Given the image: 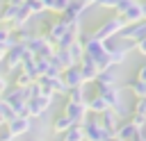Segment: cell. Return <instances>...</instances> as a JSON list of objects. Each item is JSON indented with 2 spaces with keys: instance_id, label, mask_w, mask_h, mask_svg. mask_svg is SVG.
Here are the masks:
<instances>
[{
  "instance_id": "3957f363",
  "label": "cell",
  "mask_w": 146,
  "mask_h": 141,
  "mask_svg": "<svg viewBox=\"0 0 146 141\" xmlns=\"http://www.w3.org/2000/svg\"><path fill=\"white\" fill-rule=\"evenodd\" d=\"M82 130H84V141H107L112 139V134L98 123V116H87L82 121Z\"/></svg>"
},
{
  "instance_id": "8992f818",
  "label": "cell",
  "mask_w": 146,
  "mask_h": 141,
  "mask_svg": "<svg viewBox=\"0 0 146 141\" xmlns=\"http://www.w3.org/2000/svg\"><path fill=\"white\" fill-rule=\"evenodd\" d=\"M62 114H66L75 125H82V121L89 116V109H87V102L84 105H80V102H68L66 100V105H64V111Z\"/></svg>"
},
{
  "instance_id": "e0dca14e",
  "label": "cell",
  "mask_w": 146,
  "mask_h": 141,
  "mask_svg": "<svg viewBox=\"0 0 146 141\" xmlns=\"http://www.w3.org/2000/svg\"><path fill=\"white\" fill-rule=\"evenodd\" d=\"M94 84H96V89H110V86H116V75H114V70H112V68L100 70Z\"/></svg>"
},
{
  "instance_id": "f1b7e54d",
  "label": "cell",
  "mask_w": 146,
  "mask_h": 141,
  "mask_svg": "<svg viewBox=\"0 0 146 141\" xmlns=\"http://www.w3.org/2000/svg\"><path fill=\"white\" fill-rule=\"evenodd\" d=\"M132 114H137V116L146 118V98H141V100H137V102H135V109H132Z\"/></svg>"
},
{
  "instance_id": "4fadbf2b",
  "label": "cell",
  "mask_w": 146,
  "mask_h": 141,
  "mask_svg": "<svg viewBox=\"0 0 146 141\" xmlns=\"http://www.w3.org/2000/svg\"><path fill=\"white\" fill-rule=\"evenodd\" d=\"M7 130H9L14 136H21V134H25V132L32 130V121H30L27 116H16L14 121L7 123Z\"/></svg>"
},
{
  "instance_id": "603a6c76",
  "label": "cell",
  "mask_w": 146,
  "mask_h": 141,
  "mask_svg": "<svg viewBox=\"0 0 146 141\" xmlns=\"http://www.w3.org/2000/svg\"><path fill=\"white\" fill-rule=\"evenodd\" d=\"M128 89H130V93H132L137 100L146 98V82H139V80H130V82H128Z\"/></svg>"
},
{
  "instance_id": "277c9868",
  "label": "cell",
  "mask_w": 146,
  "mask_h": 141,
  "mask_svg": "<svg viewBox=\"0 0 146 141\" xmlns=\"http://www.w3.org/2000/svg\"><path fill=\"white\" fill-rule=\"evenodd\" d=\"M27 52H30V50H27L25 43H18V45L9 48V50L5 52V64H7V68H9V70H21Z\"/></svg>"
},
{
  "instance_id": "83f0119b",
  "label": "cell",
  "mask_w": 146,
  "mask_h": 141,
  "mask_svg": "<svg viewBox=\"0 0 146 141\" xmlns=\"http://www.w3.org/2000/svg\"><path fill=\"white\" fill-rule=\"evenodd\" d=\"M25 5H27V9L32 11V16H34V14H43V11H46V7H43V2H41V0H27Z\"/></svg>"
},
{
  "instance_id": "8fae6325",
  "label": "cell",
  "mask_w": 146,
  "mask_h": 141,
  "mask_svg": "<svg viewBox=\"0 0 146 141\" xmlns=\"http://www.w3.org/2000/svg\"><path fill=\"white\" fill-rule=\"evenodd\" d=\"M62 82L66 84V89H75V86H84L82 82V73H80V66H71L66 70H62Z\"/></svg>"
},
{
  "instance_id": "4dcf8cb0",
  "label": "cell",
  "mask_w": 146,
  "mask_h": 141,
  "mask_svg": "<svg viewBox=\"0 0 146 141\" xmlns=\"http://www.w3.org/2000/svg\"><path fill=\"white\" fill-rule=\"evenodd\" d=\"M135 80H139V82H146V61L137 68V75H135Z\"/></svg>"
},
{
  "instance_id": "f35d334b",
  "label": "cell",
  "mask_w": 146,
  "mask_h": 141,
  "mask_svg": "<svg viewBox=\"0 0 146 141\" xmlns=\"http://www.w3.org/2000/svg\"><path fill=\"white\" fill-rule=\"evenodd\" d=\"M21 2H23V5H25V2H27V0H21Z\"/></svg>"
},
{
  "instance_id": "484cf974",
  "label": "cell",
  "mask_w": 146,
  "mask_h": 141,
  "mask_svg": "<svg viewBox=\"0 0 146 141\" xmlns=\"http://www.w3.org/2000/svg\"><path fill=\"white\" fill-rule=\"evenodd\" d=\"M135 2H137V0H119V5L114 7V16H123V14H125Z\"/></svg>"
},
{
  "instance_id": "e575fe53",
  "label": "cell",
  "mask_w": 146,
  "mask_h": 141,
  "mask_svg": "<svg viewBox=\"0 0 146 141\" xmlns=\"http://www.w3.org/2000/svg\"><path fill=\"white\" fill-rule=\"evenodd\" d=\"M7 125V118H5V111H2V102H0V127Z\"/></svg>"
},
{
  "instance_id": "1f68e13d",
  "label": "cell",
  "mask_w": 146,
  "mask_h": 141,
  "mask_svg": "<svg viewBox=\"0 0 146 141\" xmlns=\"http://www.w3.org/2000/svg\"><path fill=\"white\" fill-rule=\"evenodd\" d=\"M119 5V0H98V7H103V9H114Z\"/></svg>"
},
{
  "instance_id": "5bb4252c",
  "label": "cell",
  "mask_w": 146,
  "mask_h": 141,
  "mask_svg": "<svg viewBox=\"0 0 146 141\" xmlns=\"http://www.w3.org/2000/svg\"><path fill=\"white\" fill-rule=\"evenodd\" d=\"M80 66V73H82V82L87 84V82H96V77H98V68H96V64L89 59V57H82V61L78 64Z\"/></svg>"
},
{
  "instance_id": "74e56055",
  "label": "cell",
  "mask_w": 146,
  "mask_h": 141,
  "mask_svg": "<svg viewBox=\"0 0 146 141\" xmlns=\"http://www.w3.org/2000/svg\"><path fill=\"white\" fill-rule=\"evenodd\" d=\"M2 61H5V52H0V64H2Z\"/></svg>"
},
{
  "instance_id": "ffe728a7",
  "label": "cell",
  "mask_w": 146,
  "mask_h": 141,
  "mask_svg": "<svg viewBox=\"0 0 146 141\" xmlns=\"http://www.w3.org/2000/svg\"><path fill=\"white\" fill-rule=\"evenodd\" d=\"M30 18H32V11L27 9V5H23V7L18 9V14L14 16V20H11V25H9V27H11V30H18V27H25Z\"/></svg>"
},
{
  "instance_id": "5b68a950",
  "label": "cell",
  "mask_w": 146,
  "mask_h": 141,
  "mask_svg": "<svg viewBox=\"0 0 146 141\" xmlns=\"http://www.w3.org/2000/svg\"><path fill=\"white\" fill-rule=\"evenodd\" d=\"M68 25H71V23H68L64 16H59L57 20H50V23L46 25V32H43V36H46V39H48L52 45H57V41H59V39L66 34Z\"/></svg>"
},
{
  "instance_id": "d6a6232c",
  "label": "cell",
  "mask_w": 146,
  "mask_h": 141,
  "mask_svg": "<svg viewBox=\"0 0 146 141\" xmlns=\"http://www.w3.org/2000/svg\"><path fill=\"white\" fill-rule=\"evenodd\" d=\"M135 48H137V52H139V55H144V57H146V39L137 41V43H135Z\"/></svg>"
},
{
  "instance_id": "9a60e30c",
  "label": "cell",
  "mask_w": 146,
  "mask_h": 141,
  "mask_svg": "<svg viewBox=\"0 0 146 141\" xmlns=\"http://www.w3.org/2000/svg\"><path fill=\"white\" fill-rule=\"evenodd\" d=\"M21 7H23L21 0H5V7L0 9V23H11Z\"/></svg>"
},
{
  "instance_id": "d6986e66",
  "label": "cell",
  "mask_w": 146,
  "mask_h": 141,
  "mask_svg": "<svg viewBox=\"0 0 146 141\" xmlns=\"http://www.w3.org/2000/svg\"><path fill=\"white\" fill-rule=\"evenodd\" d=\"M121 18L125 20V25L141 23V20H144V16H141V5H139V0H137V2H135V5H132V7H130V9H128V11L121 16Z\"/></svg>"
},
{
  "instance_id": "7c38bea8",
  "label": "cell",
  "mask_w": 146,
  "mask_h": 141,
  "mask_svg": "<svg viewBox=\"0 0 146 141\" xmlns=\"http://www.w3.org/2000/svg\"><path fill=\"white\" fill-rule=\"evenodd\" d=\"M98 123L114 136L116 134V130H119V114L114 111V109H107V111H103L100 116H98Z\"/></svg>"
},
{
  "instance_id": "d4e9b609",
  "label": "cell",
  "mask_w": 146,
  "mask_h": 141,
  "mask_svg": "<svg viewBox=\"0 0 146 141\" xmlns=\"http://www.w3.org/2000/svg\"><path fill=\"white\" fill-rule=\"evenodd\" d=\"M68 55H71V59H73L75 64H80V61H82V57H84V48H82V43H80V41H75V43L68 48Z\"/></svg>"
},
{
  "instance_id": "52a82bcc",
  "label": "cell",
  "mask_w": 146,
  "mask_h": 141,
  "mask_svg": "<svg viewBox=\"0 0 146 141\" xmlns=\"http://www.w3.org/2000/svg\"><path fill=\"white\" fill-rule=\"evenodd\" d=\"M89 7H87V2L84 0H71L68 2V7H66V11L62 14L68 23H82V14L87 11Z\"/></svg>"
},
{
  "instance_id": "d590c367",
  "label": "cell",
  "mask_w": 146,
  "mask_h": 141,
  "mask_svg": "<svg viewBox=\"0 0 146 141\" xmlns=\"http://www.w3.org/2000/svg\"><path fill=\"white\" fill-rule=\"evenodd\" d=\"M139 5H141V16H144V20H146V0H141Z\"/></svg>"
},
{
  "instance_id": "f546056e",
  "label": "cell",
  "mask_w": 146,
  "mask_h": 141,
  "mask_svg": "<svg viewBox=\"0 0 146 141\" xmlns=\"http://www.w3.org/2000/svg\"><path fill=\"white\" fill-rule=\"evenodd\" d=\"M130 123L137 127V130H144V125H146V118H141V116H137V114H132L130 116Z\"/></svg>"
},
{
  "instance_id": "836d02e7",
  "label": "cell",
  "mask_w": 146,
  "mask_h": 141,
  "mask_svg": "<svg viewBox=\"0 0 146 141\" xmlns=\"http://www.w3.org/2000/svg\"><path fill=\"white\" fill-rule=\"evenodd\" d=\"M14 139H16V136H14L9 130H2V132H0V141H14Z\"/></svg>"
},
{
  "instance_id": "8d00e7d4",
  "label": "cell",
  "mask_w": 146,
  "mask_h": 141,
  "mask_svg": "<svg viewBox=\"0 0 146 141\" xmlns=\"http://www.w3.org/2000/svg\"><path fill=\"white\" fill-rule=\"evenodd\" d=\"M87 2V7H91V5H98V0H84Z\"/></svg>"
},
{
  "instance_id": "ac0fdd59",
  "label": "cell",
  "mask_w": 146,
  "mask_h": 141,
  "mask_svg": "<svg viewBox=\"0 0 146 141\" xmlns=\"http://www.w3.org/2000/svg\"><path fill=\"white\" fill-rule=\"evenodd\" d=\"M87 109H89V114H94V116H100L103 111H107L110 107H107V102L96 93V96H91V98H87Z\"/></svg>"
},
{
  "instance_id": "30bf717a",
  "label": "cell",
  "mask_w": 146,
  "mask_h": 141,
  "mask_svg": "<svg viewBox=\"0 0 146 141\" xmlns=\"http://www.w3.org/2000/svg\"><path fill=\"white\" fill-rule=\"evenodd\" d=\"M123 41H141V39H146V20H141V23H135V25H128L121 34H119Z\"/></svg>"
},
{
  "instance_id": "7a4b0ae2",
  "label": "cell",
  "mask_w": 146,
  "mask_h": 141,
  "mask_svg": "<svg viewBox=\"0 0 146 141\" xmlns=\"http://www.w3.org/2000/svg\"><path fill=\"white\" fill-rule=\"evenodd\" d=\"M25 45H27V50L34 55V57H39V59H50L52 55H55V45L43 36V34H32L27 41H25Z\"/></svg>"
},
{
  "instance_id": "7402d4cb",
  "label": "cell",
  "mask_w": 146,
  "mask_h": 141,
  "mask_svg": "<svg viewBox=\"0 0 146 141\" xmlns=\"http://www.w3.org/2000/svg\"><path fill=\"white\" fill-rule=\"evenodd\" d=\"M59 141H84V130H82V125L68 127V130L59 136Z\"/></svg>"
},
{
  "instance_id": "2e32d148",
  "label": "cell",
  "mask_w": 146,
  "mask_h": 141,
  "mask_svg": "<svg viewBox=\"0 0 146 141\" xmlns=\"http://www.w3.org/2000/svg\"><path fill=\"white\" fill-rule=\"evenodd\" d=\"M50 61L52 64H57L62 70H66V68H71V66H75V61L71 59V55H68V50H59V48H55V55L50 57Z\"/></svg>"
},
{
  "instance_id": "6da1fadb",
  "label": "cell",
  "mask_w": 146,
  "mask_h": 141,
  "mask_svg": "<svg viewBox=\"0 0 146 141\" xmlns=\"http://www.w3.org/2000/svg\"><path fill=\"white\" fill-rule=\"evenodd\" d=\"M125 27H128V25H125V20H123L121 16H112V18H107V20H103V23L91 32V39H94V41H103V43H107L110 39L119 36Z\"/></svg>"
},
{
  "instance_id": "cb8c5ba5",
  "label": "cell",
  "mask_w": 146,
  "mask_h": 141,
  "mask_svg": "<svg viewBox=\"0 0 146 141\" xmlns=\"http://www.w3.org/2000/svg\"><path fill=\"white\" fill-rule=\"evenodd\" d=\"M66 100H68V102H80V105H84V102H87V98H84V86L68 89V93H66Z\"/></svg>"
},
{
  "instance_id": "9c48e42d",
  "label": "cell",
  "mask_w": 146,
  "mask_h": 141,
  "mask_svg": "<svg viewBox=\"0 0 146 141\" xmlns=\"http://www.w3.org/2000/svg\"><path fill=\"white\" fill-rule=\"evenodd\" d=\"M141 134H144V130H137L130 121H125V123H119V130H116L114 136L119 141H139Z\"/></svg>"
},
{
  "instance_id": "44dd1931",
  "label": "cell",
  "mask_w": 146,
  "mask_h": 141,
  "mask_svg": "<svg viewBox=\"0 0 146 141\" xmlns=\"http://www.w3.org/2000/svg\"><path fill=\"white\" fill-rule=\"evenodd\" d=\"M75 123L66 116V114H59V116H55V121H52V130L57 132V134H64L68 127H73Z\"/></svg>"
},
{
  "instance_id": "ba28073f",
  "label": "cell",
  "mask_w": 146,
  "mask_h": 141,
  "mask_svg": "<svg viewBox=\"0 0 146 141\" xmlns=\"http://www.w3.org/2000/svg\"><path fill=\"white\" fill-rule=\"evenodd\" d=\"M50 102H52V96H39V98H32V100H27V116L32 118V116H43V111L50 107Z\"/></svg>"
},
{
  "instance_id": "4316f807",
  "label": "cell",
  "mask_w": 146,
  "mask_h": 141,
  "mask_svg": "<svg viewBox=\"0 0 146 141\" xmlns=\"http://www.w3.org/2000/svg\"><path fill=\"white\" fill-rule=\"evenodd\" d=\"M68 2H71V0H52V5H50V9H48V11H55V14H59V16H62V14L66 11Z\"/></svg>"
}]
</instances>
